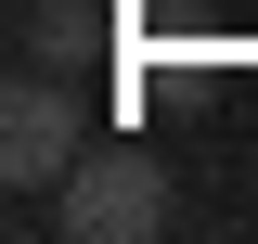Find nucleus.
<instances>
[{
    "label": "nucleus",
    "mask_w": 258,
    "mask_h": 244,
    "mask_svg": "<svg viewBox=\"0 0 258 244\" xmlns=\"http://www.w3.org/2000/svg\"><path fill=\"white\" fill-rule=\"evenodd\" d=\"M91 154V116H78V90H64L52 64H26L13 77V103H0V180L13 193H64V167Z\"/></svg>",
    "instance_id": "2"
},
{
    "label": "nucleus",
    "mask_w": 258,
    "mask_h": 244,
    "mask_svg": "<svg viewBox=\"0 0 258 244\" xmlns=\"http://www.w3.org/2000/svg\"><path fill=\"white\" fill-rule=\"evenodd\" d=\"M91 52H103V0H39L26 13V64L64 77V64H91Z\"/></svg>",
    "instance_id": "3"
},
{
    "label": "nucleus",
    "mask_w": 258,
    "mask_h": 244,
    "mask_svg": "<svg viewBox=\"0 0 258 244\" xmlns=\"http://www.w3.org/2000/svg\"><path fill=\"white\" fill-rule=\"evenodd\" d=\"M52 206H64V244H155L168 231V167L142 142H91Z\"/></svg>",
    "instance_id": "1"
}]
</instances>
